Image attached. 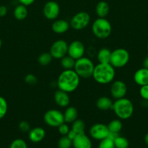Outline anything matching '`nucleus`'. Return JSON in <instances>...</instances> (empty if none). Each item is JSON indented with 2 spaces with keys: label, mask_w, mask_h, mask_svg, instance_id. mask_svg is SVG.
<instances>
[{
  "label": "nucleus",
  "mask_w": 148,
  "mask_h": 148,
  "mask_svg": "<svg viewBox=\"0 0 148 148\" xmlns=\"http://www.w3.org/2000/svg\"><path fill=\"white\" fill-rule=\"evenodd\" d=\"M81 78L74 69H64L59 75L57 80L58 89L71 93L78 88Z\"/></svg>",
  "instance_id": "nucleus-1"
},
{
  "label": "nucleus",
  "mask_w": 148,
  "mask_h": 148,
  "mask_svg": "<svg viewBox=\"0 0 148 148\" xmlns=\"http://www.w3.org/2000/svg\"><path fill=\"white\" fill-rule=\"evenodd\" d=\"M115 77V69L110 64L99 63L94 66L92 77L100 85L111 83Z\"/></svg>",
  "instance_id": "nucleus-2"
},
{
  "label": "nucleus",
  "mask_w": 148,
  "mask_h": 148,
  "mask_svg": "<svg viewBox=\"0 0 148 148\" xmlns=\"http://www.w3.org/2000/svg\"><path fill=\"white\" fill-rule=\"evenodd\" d=\"M112 110L116 116L120 120H126L132 116L134 111L133 104L131 101L126 98L118 99L113 102Z\"/></svg>",
  "instance_id": "nucleus-3"
},
{
  "label": "nucleus",
  "mask_w": 148,
  "mask_h": 148,
  "mask_svg": "<svg viewBox=\"0 0 148 148\" xmlns=\"http://www.w3.org/2000/svg\"><path fill=\"white\" fill-rule=\"evenodd\" d=\"M94 64L92 61L88 57L83 56L80 59L75 60L74 71L80 78L83 79H88L92 77L94 72Z\"/></svg>",
  "instance_id": "nucleus-4"
},
{
  "label": "nucleus",
  "mask_w": 148,
  "mask_h": 148,
  "mask_svg": "<svg viewBox=\"0 0 148 148\" xmlns=\"http://www.w3.org/2000/svg\"><path fill=\"white\" fill-rule=\"evenodd\" d=\"M92 33L97 38L106 39L112 33V25L105 17H98L92 23Z\"/></svg>",
  "instance_id": "nucleus-5"
},
{
  "label": "nucleus",
  "mask_w": 148,
  "mask_h": 148,
  "mask_svg": "<svg viewBox=\"0 0 148 148\" xmlns=\"http://www.w3.org/2000/svg\"><path fill=\"white\" fill-rule=\"evenodd\" d=\"M130 54L126 49L119 48L111 52L110 64L115 68H122L126 66L129 62Z\"/></svg>",
  "instance_id": "nucleus-6"
},
{
  "label": "nucleus",
  "mask_w": 148,
  "mask_h": 148,
  "mask_svg": "<svg viewBox=\"0 0 148 148\" xmlns=\"http://www.w3.org/2000/svg\"><path fill=\"white\" fill-rule=\"evenodd\" d=\"M44 121L49 127L57 128L60 124L65 122L63 113L57 109L48 110L44 115Z\"/></svg>",
  "instance_id": "nucleus-7"
},
{
  "label": "nucleus",
  "mask_w": 148,
  "mask_h": 148,
  "mask_svg": "<svg viewBox=\"0 0 148 148\" xmlns=\"http://www.w3.org/2000/svg\"><path fill=\"white\" fill-rule=\"evenodd\" d=\"M91 17L86 12H79L74 14L70 21V25L75 30H81L89 25Z\"/></svg>",
  "instance_id": "nucleus-8"
},
{
  "label": "nucleus",
  "mask_w": 148,
  "mask_h": 148,
  "mask_svg": "<svg viewBox=\"0 0 148 148\" xmlns=\"http://www.w3.org/2000/svg\"><path fill=\"white\" fill-rule=\"evenodd\" d=\"M68 44L65 40H57L51 46L49 53L53 59H60L68 54Z\"/></svg>",
  "instance_id": "nucleus-9"
},
{
  "label": "nucleus",
  "mask_w": 148,
  "mask_h": 148,
  "mask_svg": "<svg viewBox=\"0 0 148 148\" xmlns=\"http://www.w3.org/2000/svg\"><path fill=\"white\" fill-rule=\"evenodd\" d=\"M110 131L108 130L107 125L101 123H97L91 127L89 130V134L91 137L94 140H100L105 139L108 137Z\"/></svg>",
  "instance_id": "nucleus-10"
},
{
  "label": "nucleus",
  "mask_w": 148,
  "mask_h": 148,
  "mask_svg": "<svg viewBox=\"0 0 148 148\" xmlns=\"http://www.w3.org/2000/svg\"><path fill=\"white\" fill-rule=\"evenodd\" d=\"M127 85L121 80H113L110 86V94L115 100L125 98L127 94Z\"/></svg>",
  "instance_id": "nucleus-11"
},
{
  "label": "nucleus",
  "mask_w": 148,
  "mask_h": 148,
  "mask_svg": "<svg viewBox=\"0 0 148 148\" xmlns=\"http://www.w3.org/2000/svg\"><path fill=\"white\" fill-rule=\"evenodd\" d=\"M59 12H60V7H59V4L57 1H47L43 7L44 16L47 20H56L59 16Z\"/></svg>",
  "instance_id": "nucleus-12"
},
{
  "label": "nucleus",
  "mask_w": 148,
  "mask_h": 148,
  "mask_svg": "<svg viewBox=\"0 0 148 148\" xmlns=\"http://www.w3.org/2000/svg\"><path fill=\"white\" fill-rule=\"evenodd\" d=\"M85 51V46L80 40H73L68 45V55L75 60L84 56Z\"/></svg>",
  "instance_id": "nucleus-13"
},
{
  "label": "nucleus",
  "mask_w": 148,
  "mask_h": 148,
  "mask_svg": "<svg viewBox=\"0 0 148 148\" xmlns=\"http://www.w3.org/2000/svg\"><path fill=\"white\" fill-rule=\"evenodd\" d=\"M73 147L74 148H91L92 143L91 139L86 135L85 133L78 134L73 140Z\"/></svg>",
  "instance_id": "nucleus-14"
},
{
  "label": "nucleus",
  "mask_w": 148,
  "mask_h": 148,
  "mask_svg": "<svg viewBox=\"0 0 148 148\" xmlns=\"http://www.w3.org/2000/svg\"><path fill=\"white\" fill-rule=\"evenodd\" d=\"M54 100L59 107L66 108L70 104L69 93L58 89L54 94Z\"/></svg>",
  "instance_id": "nucleus-15"
},
{
  "label": "nucleus",
  "mask_w": 148,
  "mask_h": 148,
  "mask_svg": "<svg viewBox=\"0 0 148 148\" xmlns=\"http://www.w3.org/2000/svg\"><path fill=\"white\" fill-rule=\"evenodd\" d=\"M70 27L71 25L69 22L63 19H59V20L56 19L52 24V31L57 34H63L66 33Z\"/></svg>",
  "instance_id": "nucleus-16"
},
{
  "label": "nucleus",
  "mask_w": 148,
  "mask_h": 148,
  "mask_svg": "<svg viewBox=\"0 0 148 148\" xmlns=\"http://www.w3.org/2000/svg\"><path fill=\"white\" fill-rule=\"evenodd\" d=\"M46 136V132L42 127H34L28 132L29 140L33 143H38L41 142Z\"/></svg>",
  "instance_id": "nucleus-17"
},
{
  "label": "nucleus",
  "mask_w": 148,
  "mask_h": 148,
  "mask_svg": "<svg viewBox=\"0 0 148 148\" xmlns=\"http://www.w3.org/2000/svg\"><path fill=\"white\" fill-rule=\"evenodd\" d=\"M133 80L139 86L148 85V69L143 67L136 70L133 75Z\"/></svg>",
  "instance_id": "nucleus-18"
},
{
  "label": "nucleus",
  "mask_w": 148,
  "mask_h": 148,
  "mask_svg": "<svg viewBox=\"0 0 148 148\" xmlns=\"http://www.w3.org/2000/svg\"><path fill=\"white\" fill-rule=\"evenodd\" d=\"M96 106L98 109L105 111H108V110H112L113 102L108 97L101 96L96 101Z\"/></svg>",
  "instance_id": "nucleus-19"
},
{
  "label": "nucleus",
  "mask_w": 148,
  "mask_h": 148,
  "mask_svg": "<svg viewBox=\"0 0 148 148\" xmlns=\"http://www.w3.org/2000/svg\"><path fill=\"white\" fill-rule=\"evenodd\" d=\"M78 111L76 108L73 106L66 107L65 112L63 113L64 120L67 124H72L78 119Z\"/></svg>",
  "instance_id": "nucleus-20"
},
{
  "label": "nucleus",
  "mask_w": 148,
  "mask_h": 148,
  "mask_svg": "<svg viewBox=\"0 0 148 148\" xmlns=\"http://www.w3.org/2000/svg\"><path fill=\"white\" fill-rule=\"evenodd\" d=\"M95 12L98 17H106L110 12V6L108 3L104 1L98 2L96 5Z\"/></svg>",
  "instance_id": "nucleus-21"
},
{
  "label": "nucleus",
  "mask_w": 148,
  "mask_h": 148,
  "mask_svg": "<svg viewBox=\"0 0 148 148\" xmlns=\"http://www.w3.org/2000/svg\"><path fill=\"white\" fill-rule=\"evenodd\" d=\"M111 51L107 48H102L98 51L97 54V59L99 63L110 64Z\"/></svg>",
  "instance_id": "nucleus-22"
},
{
  "label": "nucleus",
  "mask_w": 148,
  "mask_h": 148,
  "mask_svg": "<svg viewBox=\"0 0 148 148\" xmlns=\"http://www.w3.org/2000/svg\"><path fill=\"white\" fill-rule=\"evenodd\" d=\"M28 12L27 7L23 4H18L16 6L13 11V14H14L15 18L18 20H23L27 17Z\"/></svg>",
  "instance_id": "nucleus-23"
},
{
  "label": "nucleus",
  "mask_w": 148,
  "mask_h": 148,
  "mask_svg": "<svg viewBox=\"0 0 148 148\" xmlns=\"http://www.w3.org/2000/svg\"><path fill=\"white\" fill-rule=\"evenodd\" d=\"M75 63V59L68 54L60 59V64L63 69H73Z\"/></svg>",
  "instance_id": "nucleus-24"
},
{
  "label": "nucleus",
  "mask_w": 148,
  "mask_h": 148,
  "mask_svg": "<svg viewBox=\"0 0 148 148\" xmlns=\"http://www.w3.org/2000/svg\"><path fill=\"white\" fill-rule=\"evenodd\" d=\"M86 124L83 120L77 119L75 121L72 123L71 126V130H73L77 134H84L85 133Z\"/></svg>",
  "instance_id": "nucleus-25"
},
{
  "label": "nucleus",
  "mask_w": 148,
  "mask_h": 148,
  "mask_svg": "<svg viewBox=\"0 0 148 148\" xmlns=\"http://www.w3.org/2000/svg\"><path fill=\"white\" fill-rule=\"evenodd\" d=\"M107 127L110 132L119 133L123 128V124L119 119H113L107 124Z\"/></svg>",
  "instance_id": "nucleus-26"
},
{
  "label": "nucleus",
  "mask_w": 148,
  "mask_h": 148,
  "mask_svg": "<svg viewBox=\"0 0 148 148\" xmlns=\"http://www.w3.org/2000/svg\"><path fill=\"white\" fill-rule=\"evenodd\" d=\"M53 57L50 53L48 52H44V53H41L38 57V62L42 66H46V65L49 64L52 62Z\"/></svg>",
  "instance_id": "nucleus-27"
},
{
  "label": "nucleus",
  "mask_w": 148,
  "mask_h": 148,
  "mask_svg": "<svg viewBox=\"0 0 148 148\" xmlns=\"http://www.w3.org/2000/svg\"><path fill=\"white\" fill-rule=\"evenodd\" d=\"M113 142L115 148H129V140L122 136L119 135L117 138L115 139Z\"/></svg>",
  "instance_id": "nucleus-28"
},
{
  "label": "nucleus",
  "mask_w": 148,
  "mask_h": 148,
  "mask_svg": "<svg viewBox=\"0 0 148 148\" xmlns=\"http://www.w3.org/2000/svg\"><path fill=\"white\" fill-rule=\"evenodd\" d=\"M58 148H71L73 146V141L66 135L62 136L57 143Z\"/></svg>",
  "instance_id": "nucleus-29"
},
{
  "label": "nucleus",
  "mask_w": 148,
  "mask_h": 148,
  "mask_svg": "<svg viewBox=\"0 0 148 148\" xmlns=\"http://www.w3.org/2000/svg\"><path fill=\"white\" fill-rule=\"evenodd\" d=\"M8 110V104L4 98L0 96V119L6 116Z\"/></svg>",
  "instance_id": "nucleus-30"
},
{
  "label": "nucleus",
  "mask_w": 148,
  "mask_h": 148,
  "mask_svg": "<svg viewBox=\"0 0 148 148\" xmlns=\"http://www.w3.org/2000/svg\"><path fill=\"white\" fill-rule=\"evenodd\" d=\"M10 148H28V145L24 140L18 138L12 142Z\"/></svg>",
  "instance_id": "nucleus-31"
},
{
  "label": "nucleus",
  "mask_w": 148,
  "mask_h": 148,
  "mask_svg": "<svg viewBox=\"0 0 148 148\" xmlns=\"http://www.w3.org/2000/svg\"><path fill=\"white\" fill-rule=\"evenodd\" d=\"M98 148H115V145H114V142H113V140H110V138L107 137V138L100 140Z\"/></svg>",
  "instance_id": "nucleus-32"
},
{
  "label": "nucleus",
  "mask_w": 148,
  "mask_h": 148,
  "mask_svg": "<svg viewBox=\"0 0 148 148\" xmlns=\"http://www.w3.org/2000/svg\"><path fill=\"white\" fill-rule=\"evenodd\" d=\"M57 128H58V132H59V133L62 136L67 135V134H68V133L69 132L70 130H71L69 127V126L68 125V124L65 122L62 123V124H60V125H59Z\"/></svg>",
  "instance_id": "nucleus-33"
},
{
  "label": "nucleus",
  "mask_w": 148,
  "mask_h": 148,
  "mask_svg": "<svg viewBox=\"0 0 148 148\" xmlns=\"http://www.w3.org/2000/svg\"><path fill=\"white\" fill-rule=\"evenodd\" d=\"M139 95L141 98L145 101H148V85L140 86L139 89Z\"/></svg>",
  "instance_id": "nucleus-34"
},
{
  "label": "nucleus",
  "mask_w": 148,
  "mask_h": 148,
  "mask_svg": "<svg viewBox=\"0 0 148 148\" xmlns=\"http://www.w3.org/2000/svg\"><path fill=\"white\" fill-rule=\"evenodd\" d=\"M25 82L30 85H34L37 83V78L33 74H28L25 77Z\"/></svg>",
  "instance_id": "nucleus-35"
},
{
  "label": "nucleus",
  "mask_w": 148,
  "mask_h": 148,
  "mask_svg": "<svg viewBox=\"0 0 148 148\" xmlns=\"http://www.w3.org/2000/svg\"><path fill=\"white\" fill-rule=\"evenodd\" d=\"M18 127L20 131L23 132H28L30 130V124H29V123L26 121H20Z\"/></svg>",
  "instance_id": "nucleus-36"
},
{
  "label": "nucleus",
  "mask_w": 148,
  "mask_h": 148,
  "mask_svg": "<svg viewBox=\"0 0 148 148\" xmlns=\"http://www.w3.org/2000/svg\"><path fill=\"white\" fill-rule=\"evenodd\" d=\"M7 8L6 6L1 5L0 6V17H2L7 15Z\"/></svg>",
  "instance_id": "nucleus-37"
},
{
  "label": "nucleus",
  "mask_w": 148,
  "mask_h": 148,
  "mask_svg": "<svg viewBox=\"0 0 148 148\" xmlns=\"http://www.w3.org/2000/svg\"><path fill=\"white\" fill-rule=\"evenodd\" d=\"M17 1H19L20 4H23V5L28 7V6L31 5V4L34 2L35 0H17Z\"/></svg>",
  "instance_id": "nucleus-38"
},
{
  "label": "nucleus",
  "mask_w": 148,
  "mask_h": 148,
  "mask_svg": "<svg viewBox=\"0 0 148 148\" xmlns=\"http://www.w3.org/2000/svg\"><path fill=\"white\" fill-rule=\"evenodd\" d=\"M66 136L68 137V138L71 139V140L73 141V140L75 139V137L77 136V134L75 132L73 131V130H72L71 129V130H70V131H69V132L68 133V134H67Z\"/></svg>",
  "instance_id": "nucleus-39"
},
{
  "label": "nucleus",
  "mask_w": 148,
  "mask_h": 148,
  "mask_svg": "<svg viewBox=\"0 0 148 148\" xmlns=\"http://www.w3.org/2000/svg\"><path fill=\"white\" fill-rule=\"evenodd\" d=\"M118 136H119V133L110 132V133H109V134H108V137H108V138H110V140H113V141H114L115 139L117 138Z\"/></svg>",
  "instance_id": "nucleus-40"
},
{
  "label": "nucleus",
  "mask_w": 148,
  "mask_h": 148,
  "mask_svg": "<svg viewBox=\"0 0 148 148\" xmlns=\"http://www.w3.org/2000/svg\"><path fill=\"white\" fill-rule=\"evenodd\" d=\"M143 67L146 68L148 69V56L145 59L143 62Z\"/></svg>",
  "instance_id": "nucleus-41"
},
{
  "label": "nucleus",
  "mask_w": 148,
  "mask_h": 148,
  "mask_svg": "<svg viewBox=\"0 0 148 148\" xmlns=\"http://www.w3.org/2000/svg\"><path fill=\"white\" fill-rule=\"evenodd\" d=\"M145 143L148 146V133H147L146 135L145 136Z\"/></svg>",
  "instance_id": "nucleus-42"
},
{
  "label": "nucleus",
  "mask_w": 148,
  "mask_h": 148,
  "mask_svg": "<svg viewBox=\"0 0 148 148\" xmlns=\"http://www.w3.org/2000/svg\"><path fill=\"white\" fill-rule=\"evenodd\" d=\"M1 44H2V42H1V38H0V49H1Z\"/></svg>",
  "instance_id": "nucleus-43"
},
{
  "label": "nucleus",
  "mask_w": 148,
  "mask_h": 148,
  "mask_svg": "<svg viewBox=\"0 0 148 148\" xmlns=\"http://www.w3.org/2000/svg\"><path fill=\"white\" fill-rule=\"evenodd\" d=\"M147 51H148V44H147Z\"/></svg>",
  "instance_id": "nucleus-44"
}]
</instances>
